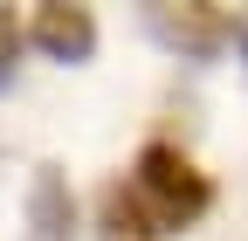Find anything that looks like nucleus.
Listing matches in <instances>:
<instances>
[{
    "mask_svg": "<svg viewBox=\"0 0 248 241\" xmlns=\"http://www.w3.org/2000/svg\"><path fill=\"white\" fill-rule=\"evenodd\" d=\"M214 207V186L207 172L179 152V145L152 138L131 179H117V186H104V227L117 241H152V234H186L200 214Z\"/></svg>",
    "mask_w": 248,
    "mask_h": 241,
    "instance_id": "obj_1",
    "label": "nucleus"
},
{
    "mask_svg": "<svg viewBox=\"0 0 248 241\" xmlns=\"http://www.w3.org/2000/svg\"><path fill=\"white\" fill-rule=\"evenodd\" d=\"M234 48L248 55V14H234Z\"/></svg>",
    "mask_w": 248,
    "mask_h": 241,
    "instance_id": "obj_6",
    "label": "nucleus"
},
{
    "mask_svg": "<svg viewBox=\"0 0 248 241\" xmlns=\"http://www.w3.org/2000/svg\"><path fill=\"white\" fill-rule=\"evenodd\" d=\"M28 42H35L48 62H90V55H97V21H90V7L48 0V7H35V21H28Z\"/></svg>",
    "mask_w": 248,
    "mask_h": 241,
    "instance_id": "obj_3",
    "label": "nucleus"
},
{
    "mask_svg": "<svg viewBox=\"0 0 248 241\" xmlns=\"http://www.w3.org/2000/svg\"><path fill=\"white\" fill-rule=\"evenodd\" d=\"M21 21H14V7H0V90L14 83V69H21Z\"/></svg>",
    "mask_w": 248,
    "mask_h": 241,
    "instance_id": "obj_5",
    "label": "nucleus"
},
{
    "mask_svg": "<svg viewBox=\"0 0 248 241\" xmlns=\"http://www.w3.org/2000/svg\"><path fill=\"white\" fill-rule=\"evenodd\" d=\"M21 241H76V193L55 166H35V179H28V234Z\"/></svg>",
    "mask_w": 248,
    "mask_h": 241,
    "instance_id": "obj_4",
    "label": "nucleus"
},
{
    "mask_svg": "<svg viewBox=\"0 0 248 241\" xmlns=\"http://www.w3.org/2000/svg\"><path fill=\"white\" fill-rule=\"evenodd\" d=\"M145 28L152 42L186 55V62H207V55H221L234 42V21L221 7H207V0H186V7H145Z\"/></svg>",
    "mask_w": 248,
    "mask_h": 241,
    "instance_id": "obj_2",
    "label": "nucleus"
}]
</instances>
